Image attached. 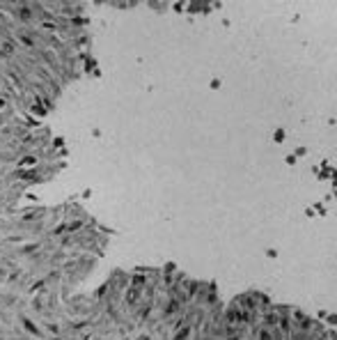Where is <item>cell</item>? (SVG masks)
Returning <instances> with one entry per match:
<instances>
[{"label":"cell","mask_w":337,"mask_h":340,"mask_svg":"<svg viewBox=\"0 0 337 340\" xmlns=\"http://www.w3.org/2000/svg\"><path fill=\"white\" fill-rule=\"evenodd\" d=\"M23 326H25V329H28V331H30V333H33V335H37V338H39V335H42V333H39V329H37V326H35V324H33V322H30V320H25V317H23Z\"/></svg>","instance_id":"1"},{"label":"cell","mask_w":337,"mask_h":340,"mask_svg":"<svg viewBox=\"0 0 337 340\" xmlns=\"http://www.w3.org/2000/svg\"><path fill=\"white\" fill-rule=\"evenodd\" d=\"M262 340H271V335H268L266 331H264V333H262Z\"/></svg>","instance_id":"2"}]
</instances>
